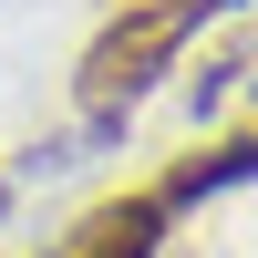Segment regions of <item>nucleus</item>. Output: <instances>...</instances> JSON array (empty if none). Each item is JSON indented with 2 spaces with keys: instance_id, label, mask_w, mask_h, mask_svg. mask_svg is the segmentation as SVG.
Here are the masks:
<instances>
[{
  "instance_id": "1",
  "label": "nucleus",
  "mask_w": 258,
  "mask_h": 258,
  "mask_svg": "<svg viewBox=\"0 0 258 258\" xmlns=\"http://www.w3.org/2000/svg\"><path fill=\"white\" fill-rule=\"evenodd\" d=\"M197 21H207L197 0H135V11H114V21L93 31V52H83V114H124V103L186 52Z\"/></svg>"
},
{
  "instance_id": "2",
  "label": "nucleus",
  "mask_w": 258,
  "mask_h": 258,
  "mask_svg": "<svg viewBox=\"0 0 258 258\" xmlns=\"http://www.w3.org/2000/svg\"><path fill=\"white\" fill-rule=\"evenodd\" d=\"M165 217H176V207H165L155 186H135V197H103L93 217H73V227H62L41 258H155Z\"/></svg>"
},
{
  "instance_id": "3",
  "label": "nucleus",
  "mask_w": 258,
  "mask_h": 258,
  "mask_svg": "<svg viewBox=\"0 0 258 258\" xmlns=\"http://www.w3.org/2000/svg\"><path fill=\"white\" fill-rule=\"evenodd\" d=\"M238 176H258V135L217 145V155H197V165H176V176H165L155 197H165V207H186V197H217V186H238Z\"/></svg>"
},
{
  "instance_id": "4",
  "label": "nucleus",
  "mask_w": 258,
  "mask_h": 258,
  "mask_svg": "<svg viewBox=\"0 0 258 258\" xmlns=\"http://www.w3.org/2000/svg\"><path fill=\"white\" fill-rule=\"evenodd\" d=\"M197 11H217V0H197Z\"/></svg>"
}]
</instances>
